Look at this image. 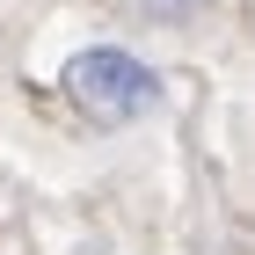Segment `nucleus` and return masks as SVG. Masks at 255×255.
Returning <instances> with one entry per match:
<instances>
[{
	"label": "nucleus",
	"instance_id": "f257e3e1",
	"mask_svg": "<svg viewBox=\"0 0 255 255\" xmlns=\"http://www.w3.org/2000/svg\"><path fill=\"white\" fill-rule=\"evenodd\" d=\"M66 95L80 102V117L102 124V131H124L138 124L146 110H160V73L117 44H88L66 59Z\"/></svg>",
	"mask_w": 255,
	"mask_h": 255
}]
</instances>
